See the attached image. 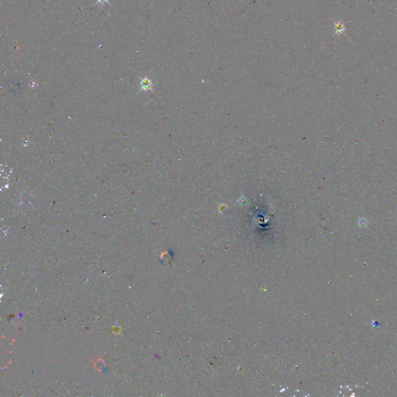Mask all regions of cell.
<instances>
[{
  "label": "cell",
  "mask_w": 397,
  "mask_h": 397,
  "mask_svg": "<svg viewBox=\"0 0 397 397\" xmlns=\"http://www.w3.org/2000/svg\"><path fill=\"white\" fill-rule=\"evenodd\" d=\"M141 86L144 89H149L150 87L151 86V82L149 79H142V82H141Z\"/></svg>",
  "instance_id": "1"
},
{
  "label": "cell",
  "mask_w": 397,
  "mask_h": 397,
  "mask_svg": "<svg viewBox=\"0 0 397 397\" xmlns=\"http://www.w3.org/2000/svg\"><path fill=\"white\" fill-rule=\"evenodd\" d=\"M106 3L109 4V5H111V4L109 3V0H97V2H96V4H104V3H106Z\"/></svg>",
  "instance_id": "2"
}]
</instances>
